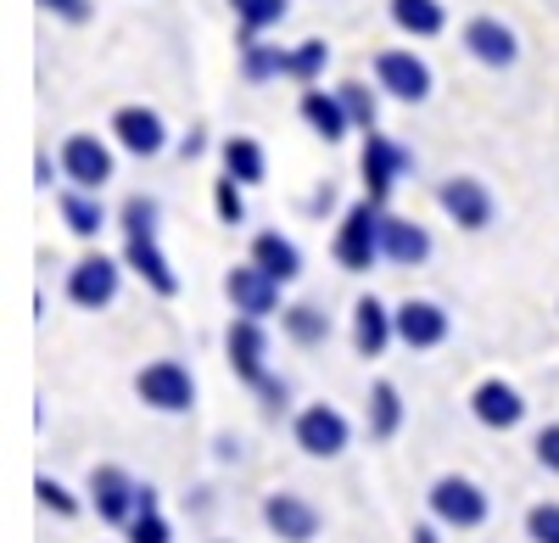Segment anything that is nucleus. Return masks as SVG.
Here are the masks:
<instances>
[{
	"label": "nucleus",
	"instance_id": "obj_30",
	"mask_svg": "<svg viewBox=\"0 0 559 543\" xmlns=\"http://www.w3.org/2000/svg\"><path fill=\"white\" fill-rule=\"evenodd\" d=\"M157 219H163V208H157L152 197H129V202L118 208V224H123V241H129V236H157Z\"/></svg>",
	"mask_w": 559,
	"mask_h": 543
},
{
	"label": "nucleus",
	"instance_id": "obj_21",
	"mask_svg": "<svg viewBox=\"0 0 559 543\" xmlns=\"http://www.w3.org/2000/svg\"><path fill=\"white\" fill-rule=\"evenodd\" d=\"M297 113H302V123L319 134V141H342V134L353 129V118H347V107H342V96H336V90H302V102H297Z\"/></svg>",
	"mask_w": 559,
	"mask_h": 543
},
{
	"label": "nucleus",
	"instance_id": "obj_26",
	"mask_svg": "<svg viewBox=\"0 0 559 543\" xmlns=\"http://www.w3.org/2000/svg\"><path fill=\"white\" fill-rule=\"evenodd\" d=\"M218 152H224V174H236L241 186H263L269 179V157H263V146L252 141V134H229Z\"/></svg>",
	"mask_w": 559,
	"mask_h": 543
},
{
	"label": "nucleus",
	"instance_id": "obj_4",
	"mask_svg": "<svg viewBox=\"0 0 559 543\" xmlns=\"http://www.w3.org/2000/svg\"><path fill=\"white\" fill-rule=\"evenodd\" d=\"M414 168V152L403 146V141H392V134H376L369 129L364 134V157H358V174H364V197H376V202H386L392 197V186Z\"/></svg>",
	"mask_w": 559,
	"mask_h": 543
},
{
	"label": "nucleus",
	"instance_id": "obj_33",
	"mask_svg": "<svg viewBox=\"0 0 559 543\" xmlns=\"http://www.w3.org/2000/svg\"><path fill=\"white\" fill-rule=\"evenodd\" d=\"M213 208H218L224 224H241V219H247V197H241V179H236V174L213 179Z\"/></svg>",
	"mask_w": 559,
	"mask_h": 543
},
{
	"label": "nucleus",
	"instance_id": "obj_7",
	"mask_svg": "<svg viewBox=\"0 0 559 543\" xmlns=\"http://www.w3.org/2000/svg\"><path fill=\"white\" fill-rule=\"evenodd\" d=\"M392 320H397V342L408 353H426V347H442L453 337V320H448V308L431 303V297H408L392 308Z\"/></svg>",
	"mask_w": 559,
	"mask_h": 543
},
{
	"label": "nucleus",
	"instance_id": "obj_14",
	"mask_svg": "<svg viewBox=\"0 0 559 543\" xmlns=\"http://www.w3.org/2000/svg\"><path fill=\"white\" fill-rule=\"evenodd\" d=\"M471 415H476L487 432H515V426L526 421V398H521V387H509L503 376H492V381H481V387L471 392Z\"/></svg>",
	"mask_w": 559,
	"mask_h": 543
},
{
	"label": "nucleus",
	"instance_id": "obj_19",
	"mask_svg": "<svg viewBox=\"0 0 559 543\" xmlns=\"http://www.w3.org/2000/svg\"><path fill=\"white\" fill-rule=\"evenodd\" d=\"M123 263H129L157 297H179V275H174L168 252L157 247V236H129V241H123Z\"/></svg>",
	"mask_w": 559,
	"mask_h": 543
},
{
	"label": "nucleus",
	"instance_id": "obj_9",
	"mask_svg": "<svg viewBox=\"0 0 559 543\" xmlns=\"http://www.w3.org/2000/svg\"><path fill=\"white\" fill-rule=\"evenodd\" d=\"M437 202H442V213L459 224V231H487L492 224V191L481 186V179H471V174H453V179H442L437 186Z\"/></svg>",
	"mask_w": 559,
	"mask_h": 543
},
{
	"label": "nucleus",
	"instance_id": "obj_6",
	"mask_svg": "<svg viewBox=\"0 0 559 543\" xmlns=\"http://www.w3.org/2000/svg\"><path fill=\"white\" fill-rule=\"evenodd\" d=\"M123 269L129 263H118V258H107V252H84L73 269H68V303L73 308H107L112 297H118V281H123Z\"/></svg>",
	"mask_w": 559,
	"mask_h": 543
},
{
	"label": "nucleus",
	"instance_id": "obj_29",
	"mask_svg": "<svg viewBox=\"0 0 559 543\" xmlns=\"http://www.w3.org/2000/svg\"><path fill=\"white\" fill-rule=\"evenodd\" d=\"M229 12H236L241 34H263V28H280L292 12V0H229Z\"/></svg>",
	"mask_w": 559,
	"mask_h": 543
},
{
	"label": "nucleus",
	"instance_id": "obj_17",
	"mask_svg": "<svg viewBox=\"0 0 559 543\" xmlns=\"http://www.w3.org/2000/svg\"><path fill=\"white\" fill-rule=\"evenodd\" d=\"M112 134H118V146L134 152V157H157L168 146V123L152 107H118L112 113Z\"/></svg>",
	"mask_w": 559,
	"mask_h": 543
},
{
	"label": "nucleus",
	"instance_id": "obj_22",
	"mask_svg": "<svg viewBox=\"0 0 559 543\" xmlns=\"http://www.w3.org/2000/svg\"><path fill=\"white\" fill-rule=\"evenodd\" d=\"M57 208H62V224L79 236V241H96L102 231H107V208H102V197L96 191H84V186H73V191H62L57 197Z\"/></svg>",
	"mask_w": 559,
	"mask_h": 543
},
{
	"label": "nucleus",
	"instance_id": "obj_10",
	"mask_svg": "<svg viewBox=\"0 0 559 543\" xmlns=\"http://www.w3.org/2000/svg\"><path fill=\"white\" fill-rule=\"evenodd\" d=\"M224 297L236 303V314H247V320H269V314H280V281L269 275V269H258L252 258L224 275Z\"/></svg>",
	"mask_w": 559,
	"mask_h": 543
},
{
	"label": "nucleus",
	"instance_id": "obj_18",
	"mask_svg": "<svg viewBox=\"0 0 559 543\" xmlns=\"http://www.w3.org/2000/svg\"><path fill=\"white\" fill-rule=\"evenodd\" d=\"M392 342H397L392 308H386L381 297H358V303H353V347H358V358H381Z\"/></svg>",
	"mask_w": 559,
	"mask_h": 543
},
{
	"label": "nucleus",
	"instance_id": "obj_16",
	"mask_svg": "<svg viewBox=\"0 0 559 543\" xmlns=\"http://www.w3.org/2000/svg\"><path fill=\"white\" fill-rule=\"evenodd\" d=\"M62 174L84 191H102L112 179V152L102 146V134H68L62 141Z\"/></svg>",
	"mask_w": 559,
	"mask_h": 543
},
{
	"label": "nucleus",
	"instance_id": "obj_13",
	"mask_svg": "<svg viewBox=\"0 0 559 543\" xmlns=\"http://www.w3.org/2000/svg\"><path fill=\"white\" fill-rule=\"evenodd\" d=\"M376 79H381L386 96H397V102H408V107H419V102L431 96V68L419 62L414 51H381V57H376Z\"/></svg>",
	"mask_w": 559,
	"mask_h": 543
},
{
	"label": "nucleus",
	"instance_id": "obj_43",
	"mask_svg": "<svg viewBox=\"0 0 559 543\" xmlns=\"http://www.w3.org/2000/svg\"><path fill=\"white\" fill-rule=\"evenodd\" d=\"M414 543H437V532L431 527H414Z\"/></svg>",
	"mask_w": 559,
	"mask_h": 543
},
{
	"label": "nucleus",
	"instance_id": "obj_3",
	"mask_svg": "<svg viewBox=\"0 0 559 543\" xmlns=\"http://www.w3.org/2000/svg\"><path fill=\"white\" fill-rule=\"evenodd\" d=\"M134 392H140V403L146 410H157V415H185L197 403V376L179 365V358H152L146 370L134 376Z\"/></svg>",
	"mask_w": 559,
	"mask_h": 543
},
{
	"label": "nucleus",
	"instance_id": "obj_37",
	"mask_svg": "<svg viewBox=\"0 0 559 543\" xmlns=\"http://www.w3.org/2000/svg\"><path fill=\"white\" fill-rule=\"evenodd\" d=\"M252 392L263 398V410H269V415H280V410H286V403H292V381H280L274 370H269V376H263V381H258Z\"/></svg>",
	"mask_w": 559,
	"mask_h": 543
},
{
	"label": "nucleus",
	"instance_id": "obj_12",
	"mask_svg": "<svg viewBox=\"0 0 559 543\" xmlns=\"http://www.w3.org/2000/svg\"><path fill=\"white\" fill-rule=\"evenodd\" d=\"M263 521H269V532L280 543H313L319 527H324V516L302 499V493H269V499H263Z\"/></svg>",
	"mask_w": 559,
	"mask_h": 543
},
{
	"label": "nucleus",
	"instance_id": "obj_40",
	"mask_svg": "<svg viewBox=\"0 0 559 543\" xmlns=\"http://www.w3.org/2000/svg\"><path fill=\"white\" fill-rule=\"evenodd\" d=\"M202 152H207V129H191V134L179 141V157L191 163V157H202Z\"/></svg>",
	"mask_w": 559,
	"mask_h": 543
},
{
	"label": "nucleus",
	"instance_id": "obj_15",
	"mask_svg": "<svg viewBox=\"0 0 559 543\" xmlns=\"http://www.w3.org/2000/svg\"><path fill=\"white\" fill-rule=\"evenodd\" d=\"M464 51H471L481 68H515L521 62V39L498 17H471L464 23Z\"/></svg>",
	"mask_w": 559,
	"mask_h": 543
},
{
	"label": "nucleus",
	"instance_id": "obj_41",
	"mask_svg": "<svg viewBox=\"0 0 559 543\" xmlns=\"http://www.w3.org/2000/svg\"><path fill=\"white\" fill-rule=\"evenodd\" d=\"M331 208H336V191H331V186H324V191L308 202V213H331Z\"/></svg>",
	"mask_w": 559,
	"mask_h": 543
},
{
	"label": "nucleus",
	"instance_id": "obj_34",
	"mask_svg": "<svg viewBox=\"0 0 559 543\" xmlns=\"http://www.w3.org/2000/svg\"><path fill=\"white\" fill-rule=\"evenodd\" d=\"M34 499H39L45 510H57L62 521H68V516H79V499H73V493H68L57 476H34Z\"/></svg>",
	"mask_w": 559,
	"mask_h": 543
},
{
	"label": "nucleus",
	"instance_id": "obj_35",
	"mask_svg": "<svg viewBox=\"0 0 559 543\" xmlns=\"http://www.w3.org/2000/svg\"><path fill=\"white\" fill-rule=\"evenodd\" d=\"M123 532H129V543H174V527L163 521V510H140Z\"/></svg>",
	"mask_w": 559,
	"mask_h": 543
},
{
	"label": "nucleus",
	"instance_id": "obj_27",
	"mask_svg": "<svg viewBox=\"0 0 559 543\" xmlns=\"http://www.w3.org/2000/svg\"><path fill=\"white\" fill-rule=\"evenodd\" d=\"M392 23L414 39H437L448 28V12H442V0H392Z\"/></svg>",
	"mask_w": 559,
	"mask_h": 543
},
{
	"label": "nucleus",
	"instance_id": "obj_24",
	"mask_svg": "<svg viewBox=\"0 0 559 543\" xmlns=\"http://www.w3.org/2000/svg\"><path fill=\"white\" fill-rule=\"evenodd\" d=\"M286 73H292V51L263 45L258 34H241V79L247 84H269V79H286Z\"/></svg>",
	"mask_w": 559,
	"mask_h": 543
},
{
	"label": "nucleus",
	"instance_id": "obj_39",
	"mask_svg": "<svg viewBox=\"0 0 559 543\" xmlns=\"http://www.w3.org/2000/svg\"><path fill=\"white\" fill-rule=\"evenodd\" d=\"M45 12H57V17H68V23H84L90 17V0H39Z\"/></svg>",
	"mask_w": 559,
	"mask_h": 543
},
{
	"label": "nucleus",
	"instance_id": "obj_11",
	"mask_svg": "<svg viewBox=\"0 0 559 543\" xmlns=\"http://www.w3.org/2000/svg\"><path fill=\"white\" fill-rule=\"evenodd\" d=\"M224 353H229V370H236V381H247V387H258L263 376H269V331H263V320H241L224 331Z\"/></svg>",
	"mask_w": 559,
	"mask_h": 543
},
{
	"label": "nucleus",
	"instance_id": "obj_32",
	"mask_svg": "<svg viewBox=\"0 0 559 543\" xmlns=\"http://www.w3.org/2000/svg\"><path fill=\"white\" fill-rule=\"evenodd\" d=\"M324 62H331V45H324V39H302L297 51H292V73H286V79L313 84V79L324 73Z\"/></svg>",
	"mask_w": 559,
	"mask_h": 543
},
{
	"label": "nucleus",
	"instance_id": "obj_1",
	"mask_svg": "<svg viewBox=\"0 0 559 543\" xmlns=\"http://www.w3.org/2000/svg\"><path fill=\"white\" fill-rule=\"evenodd\" d=\"M381 219H386V208H381L376 197H364V202H353V208L342 213L336 241H331V252H336L342 269H353V275H369V269L386 258V252H381Z\"/></svg>",
	"mask_w": 559,
	"mask_h": 543
},
{
	"label": "nucleus",
	"instance_id": "obj_8",
	"mask_svg": "<svg viewBox=\"0 0 559 543\" xmlns=\"http://www.w3.org/2000/svg\"><path fill=\"white\" fill-rule=\"evenodd\" d=\"M134 499H140V482L123 465H96L90 471V510H96L107 527H129L134 510H140Z\"/></svg>",
	"mask_w": 559,
	"mask_h": 543
},
{
	"label": "nucleus",
	"instance_id": "obj_20",
	"mask_svg": "<svg viewBox=\"0 0 559 543\" xmlns=\"http://www.w3.org/2000/svg\"><path fill=\"white\" fill-rule=\"evenodd\" d=\"M381 252L392 263L414 269V263L431 258V231H426V224H414V219H403V213H386L381 219Z\"/></svg>",
	"mask_w": 559,
	"mask_h": 543
},
{
	"label": "nucleus",
	"instance_id": "obj_42",
	"mask_svg": "<svg viewBox=\"0 0 559 543\" xmlns=\"http://www.w3.org/2000/svg\"><path fill=\"white\" fill-rule=\"evenodd\" d=\"M134 505H140V510H157V487L140 482V499H134ZM140 510H134V516H140Z\"/></svg>",
	"mask_w": 559,
	"mask_h": 543
},
{
	"label": "nucleus",
	"instance_id": "obj_31",
	"mask_svg": "<svg viewBox=\"0 0 559 543\" xmlns=\"http://www.w3.org/2000/svg\"><path fill=\"white\" fill-rule=\"evenodd\" d=\"M336 96H342V107H347V118H353V129H376V96H369V84L364 79H347V84H336Z\"/></svg>",
	"mask_w": 559,
	"mask_h": 543
},
{
	"label": "nucleus",
	"instance_id": "obj_25",
	"mask_svg": "<svg viewBox=\"0 0 559 543\" xmlns=\"http://www.w3.org/2000/svg\"><path fill=\"white\" fill-rule=\"evenodd\" d=\"M280 331L297 347H324L331 342V314L313 308V303H292V308H280Z\"/></svg>",
	"mask_w": 559,
	"mask_h": 543
},
{
	"label": "nucleus",
	"instance_id": "obj_36",
	"mask_svg": "<svg viewBox=\"0 0 559 543\" xmlns=\"http://www.w3.org/2000/svg\"><path fill=\"white\" fill-rule=\"evenodd\" d=\"M526 538L532 543H559V505H532L526 510Z\"/></svg>",
	"mask_w": 559,
	"mask_h": 543
},
{
	"label": "nucleus",
	"instance_id": "obj_28",
	"mask_svg": "<svg viewBox=\"0 0 559 543\" xmlns=\"http://www.w3.org/2000/svg\"><path fill=\"white\" fill-rule=\"evenodd\" d=\"M397 432H403V392L392 381H376L369 387V437L392 442Z\"/></svg>",
	"mask_w": 559,
	"mask_h": 543
},
{
	"label": "nucleus",
	"instance_id": "obj_2",
	"mask_svg": "<svg viewBox=\"0 0 559 543\" xmlns=\"http://www.w3.org/2000/svg\"><path fill=\"white\" fill-rule=\"evenodd\" d=\"M426 505H431V516H437L442 527H453V532H476V527L487 521V510H492L487 487L471 482V476H437L431 493H426Z\"/></svg>",
	"mask_w": 559,
	"mask_h": 543
},
{
	"label": "nucleus",
	"instance_id": "obj_38",
	"mask_svg": "<svg viewBox=\"0 0 559 543\" xmlns=\"http://www.w3.org/2000/svg\"><path fill=\"white\" fill-rule=\"evenodd\" d=\"M532 448H537V465L559 476V421H554V426H543V432L532 437Z\"/></svg>",
	"mask_w": 559,
	"mask_h": 543
},
{
	"label": "nucleus",
	"instance_id": "obj_5",
	"mask_svg": "<svg viewBox=\"0 0 559 543\" xmlns=\"http://www.w3.org/2000/svg\"><path fill=\"white\" fill-rule=\"evenodd\" d=\"M292 437H297L302 455H313V460H336V455H347L353 426H347L342 410H331V403H308V410H297V421H292Z\"/></svg>",
	"mask_w": 559,
	"mask_h": 543
},
{
	"label": "nucleus",
	"instance_id": "obj_23",
	"mask_svg": "<svg viewBox=\"0 0 559 543\" xmlns=\"http://www.w3.org/2000/svg\"><path fill=\"white\" fill-rule=\"evenodd\" d=\"M252 263H258V269H269V275H274L280 286H292V281L302 275V252H297V241H286L280 231L252 236Z\"/></svg>",
	"mask_w": 559,
	"mask_h": 543
}]
</instances>
